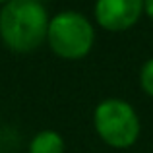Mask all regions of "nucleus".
<instances>
[{"label": "nucleus", "mask_w": 153, "mask_h": 153, "mask_svg": "<svg viewBox=\"0 0 153 153\" xmlns=\"http://www.w3.org/2000/svg\"><path fill=\"white\" fill-rule=\"evenodd\" d=\"M49 22L39 0H10L0 10V39L14 52H33L47 41Z\"/></svg>", "instance_id": "obj_1"}, {"label": "nucleus", "mask_w": 153, "mask_h": 153, "mask_svg": "<svg viewBox=\"0 0 153 153\" xmlns=\"http://www.w3.org/2000/svg\"><path fill=\"white\" fill-rule=\"evenodd\" d=\"M93 126L97 136L114 149H128L140 138V116L128 101L105 99L93 111Z\"/></svg>", "instance_id": "obj_2"}, {"label": "nucleus", "mask_w": 153, "mask_h": 153, "mask_svg": "<svg viewBox=\"0 0 153 153\" xmlns=\"http://www.w3.org/2000/svg\"><path fill=\"white\" fill-rule=\"evenodd\" d=\"M51 51L66 60H79L89 54L95 43V29L83 14L66 10L52 16L47 31Z\"/></svg>", "instance_id": "obj_3"}, {"label": "nucleus", "mask_w": 153, "mask_h": 153, "mask_svg": "<svg viewBox=\"0 0 153 153\" xmlns=\"http://www.w3.org/2000/svg\"><path fill=\"white\" fill-rule=\"evenodd\" d=\"M97 23L111 33H120L138 23L143 14V0H95Z\"/></svg>", "instance_id": "obj_4"}, {"label": "nucleus", "mask_w": 153, "mask_h": 153, "mask_svg": "<svg viewBox=\"0 0 153 153\" xmlns=\"http://www.w3.org/2000/svg\"><path fill=\"white\" fill-rule=\"evenodd\" d=\"M29 153H64V140L54 130H43L31 140Z\"/></svg>", "instance_id": "obj_5"}, {"label": "nucleus", "mask_w": 153, "mask_h": 153, "mask_svg": "<svg viewBox=\"0 0 153 153\" xmlns=\"http://www.w3.org/2000/svg\"><path fill=\"white\" fill-rule=\"evenodd\" d=\"M140 85L149 97H153V58H149L146 64L142 66L140 72Z\"/></svg>", "instance_id": "obj_6"}, {"label": "nucleus", "mask_w": 153, "mask_h": 153, "mask_svg": "<svg viewBox=\"0 0 153 153\" xmlns=\"http://www.w3.org/2000/svg\"><path fill=\"white\" fill-rule=\"evenodd\" d=\"M143 14L153 19V0H143Z\"/></svg>", "instance_id": "obj_7"}, {"label": "nucleus", "mask_w": 153, "mask_h": 153, "mask_svg": "<svg viewBox=\"0 0 153 153\" xmlns=\"http://www.w3.org/2000/svg\"><path fill=\"white\" fill-rule=\"evenodd\" d=\"M6 2H10V0H0V4H6Z\"/></svg>", "instance_id": "obj_8"}]
</instances>
